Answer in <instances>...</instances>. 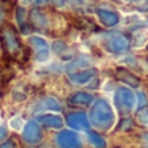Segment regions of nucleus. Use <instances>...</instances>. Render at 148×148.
Returning a JSON list of instances; mask_svg holds the SVG:
<instances>
[{"mask_svg":"<svg viewBox=\"0 0 148 148\" xmlns=\"http://www.w3.org/2000/svg\"><path fill=\"white\" fill-rule=\"evenodd\" d=\"M56 142L61 148H78L81 146V142H79L77 134L69 130L60 131L56 138Z\"/></svg>","mask_w":148,"mask_h":148,"instance_id":"3","label":"nucleus"},{"mask_svg":"<svg viewBox=\"0 0 148 148\" xmlns=\"http://www.w3.org/2000/svg\"><path fill=\"white\" fill-rule=\"evenodd\" d=\"M114 104L121 114H129L135 104V96L127 87H120L114 95Z\"/></svg>","mask_w":148,"mask_h":148,"instance_id":"2","label":"nucleus"},{"mask_svg":"<svg viewBox=\"0 0 148 148\" xmlns=\"http://www.w3.org/2000/svg\"><path fill=\"white\" fill-rule=\"evenodd\" d=\"M23 17H25V10H23L22 8H18L17 20H18V22H20V26H21V29H22V31H23V33H27L29 29H27V26H25V22H23Z\"/></svg>","mask_w":148,"mask_h":148,"instance_id":"16","label":"nucleus"},{"mask_svg":"<svg viewBox=\"0 0 148 148\" xmlns=\"http://www.w3.org/2000/svg\"><path fill=\"white\" fill-rule=\"evenodd\" d=\"M35 1H36V4H42V3H44L46 0H35Z\"/></svg>","mask_w":148,"mask_h":148,"instance_id":"20","label":"nucleus"},{"mask_svg":"<svg viewBox=\"0 0 148 148\" xmlns=\"http://www.w3.org/2000/svg\"><path fill=\"white\" fill-rule=\"evenodd\" d=\"M30 44L35 48L36 52V60L38 61H44V60L48 59V46H47V42L44 40L40 36H31L29 39Z\"/></svg>","mask_w":148,"mask_h":148,"instance_id":"6","label":"nucleus"},{"mask_svg":"<svg viewBox=\"0 0 148 148\" xmlns=\"http://www.w3.org/2000/svg\"><path fill=\"white\" fill-rule=\"evenodd\" d=\"M90 118L92 123L100 129H109L113 125L114 116L107 100L100 99L94 104L90 112Z\"/></svg>","mask_w":148,"mask_h":148,"instance_id":"1","label":"nucleus"},{"mask_svg":"<svg viewBox=\"0 0 148 148\" xmlns=\"http://www.w3.org/2000/svg\"><path fill=\"white\" fill-rule=\"evenodd\" d=\"M88 139L92 143V146H95L96 148H105L107 147V142H105L97 133H95V131H88Z\"/></svg>","mask_w":148,"mask_h":148,"instance_id":"14","label":"nucleus"},{"mask_svg":"<svg viewBox=\"0 0 148 148\" xmlns=\"http://www.w3.org/2000/svg\"><path fill=\"white\" fill-rule=\"evenodd\" d=\"M118 79H121L122 82H125V83L130 84V86H133V87L139 86V79L125 69H118Z\"/></svg>","mask_w":148,"mask_h":148,"instance_id":"13","label":"nucleus"},{"mask_svg":"<svg viewBox=\"0 0 148 148\" xmlns=\"http://www.w3.org/2000/svg\"><path fill=\"white\" fill-rule=\"evenodd\" d=\"M92 100H94L92 95L81 91V92H75L73 96H70L69 103L70 104H74V105H84V107H88L92 103Z\"/></svg>","mask_w":148,"mask_h":148,"instance_id":"10","label":"nucleus"},{"mask_svg":"<svg viewBox=\"0 0 148 148\" xmlns=\"http://www.w3.org/2000/svg\"><path fill=\"white\" fill-rule=\"evenodd\" d=\"M42 123L47 127H52V129H61L62 127V120L61 117L55 114H47V116H42L39 118Z\"/></svg>","mask_w":148,"mask_h":148,"instance_id":"12","label":"nucleus"},{"mask_svg":"<svg viewBox=\"0 0 148 148\" xmlns=\"http://www.w3.org/2000/svg\"><path fill=\"white\" fill-rule=\"evenodd\" d=\"M130 47V38L127 35H116L108 42V48L110 52L114 53H120V52H125Z\"/></svg>","mask_w":148,"mask_h":148,"instance_id":"5","label":"nucleus"},{"mask_svg":"<svg viewBox=\"0 0 148 148\" xmlns=\"http://www.w3.org/2000/svg\"><path fill=\"white\" fill-rule=\"evenodd\" d=\"M30 21L36 29L43 30L44 27H47V18L44 17V14L39 9H33L30 13Z\"/></svg>","mask_w":148,"mask_h":148,"instance_id":"11","label":"nucleus"},{"mask_svg":"<svg viewBox=\"0 0 148 148\" xmlns=\"http://www.w3.org/2000/svg\"><path fill=\"white\" fill-rule=\"evenodd\" d=\"M66 123L69 127L75 129V130H87L90 127L88 118L84 113L81 112H73L66 116Z\"/></svg>","mask_w":148,"mask_h":148,"instance_id":"4","label":"nucleus"},{"mask_svg":"<svg viewBox=\"0 0 148 148\" xmlns=\"http://www.w3.org/2000/svg\"><path fill=\"white\" fill-rule=\"evenodd\" d=\"M23 136L27 142L30 143H35V142H39L42 138V131L39 129V126L36 125L35 122H29L25 127V131H23Z\"/></svg>","mask_w":148,"mask_h":148,"instance_id":"9","label":"nucleus"},{"mask_svg":"<svg viewBox=\"0 0 148 148\" xmlns=\"http://www.w3.org/2000/svg\"><path fill=\"white\" fill-rule=\"evenodd\" d=\"M147 96H146V94L144 92H139L138 94V108L139 109H143L144 107L147 105Z\"/></svg>","mask_w":148,"mask_h":148,"instance_id":"17","label":"nucleus"},{"mask_svg":"<svg viewBox=\"0 0 148 148\" xmlns=\"http://www.w3.org/2000/svg\"><path fill=\"white\" fill-rule=\"evenodd\" d=\"M96 13L99 16L100 21L104 23L107 27H112V26H116L120 21V17H118L117 13L110 12V10H105V9H96Z\"/></svg>","mask_w":148,"mask_h":148,"instance_id":"8","label":"nucleus"},{"mask_svg":"<svg viewBox=\"0 0 148 148\" xmlns=\"http://www.w3.org/2000/svg\"><path fill=\"white\" fill-rule=\"evenodd\" d=\"M74 1H75V3H82L83 0H74Z\"/></svg>","mask_w":148,"mask_h":148,"instance_id":"22","label":"nucleus"},{"mask_svg":"<svg viewBox=\"0 0 148 148\" xmlns=\"http://www.w3.org/2000/svg\"><path fill=\"white\" fill-rule=\"evenodd\" d=\"M1 21H3V13L0 12V22H1Z\"/></svg>","mask_w":148,"mask_h":148,"instance_id":"21","label":"nucleus"},{"mask_svg":"<svg viewBox=\"0 0 148 148\" xmlns=\"http://www.w3.org/2000/svg\"><path fill=\"white\" fill-rule=\"evenodd\" d=\"M52 1H53L57 7H62V5H64V0H52Z\"/></svg>","mask_w":148,"mask_h":148,"instance_id":"19","label":"nucleus"},{"mask_svg":"<svg viewBox=\"0 0 148 148\" xmlns=\"http://www.w3.org/2000/svg\"><path fill=\"white\" fill-rule=\"evenodd\" d=\"M138 9H140V10H148V0H144L143 3H140V5L138 7Z\"/></svg>","mask_w":148,"mask_h":148,"instance_id":"18","label":"nucleus"},{"mask_svg":"<svg viewBox=\"0 0 148 148\" xmlns=\"http://www.w3.org/2000/svg\"><path fill=\"white\" fill-rule=\"evenodd\" d=\"M96 69H84L81 72H70L69 73V78L70 81L74 82L77 84H84L90 81L91 78H94V75L96 74Z\"/></svg>","mask_w":148,"mask_h":148,"instance_id":"7","label":"nucleus"},{"mask_svg":"<svg viewBox=\"0 0 148 148\" xmlns=\"http://www.w3.org/2000/svg\"><path fill=\"white\" fill-rule=\"evenodd\" d=\"M43 105H44L43 108H48V109H52V110H60L61 109V105H60L55 99H52V97H48V99L44 100Z\"/></svg>","mask_w":148,"mask_h":148,"instance_id":"15","label":"nucleus"}]
</instances>
